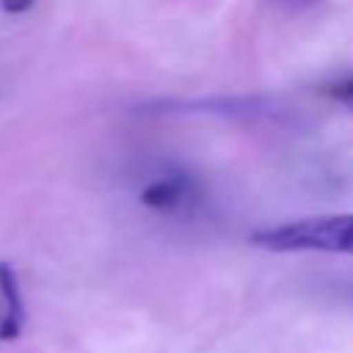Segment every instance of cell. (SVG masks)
<instances>
[{
    "label": "cell",
    "instance_id": "cell-1",
    "mask_svg": "<svg viewBox=\"0 0 353 353\" xmlns=\"http://www.w3.org/2000/svg\"><path fill=\"white\" fill-rule=\"evenodd\" d=\"M251 243L265 251H328L353 254V212L312 215L270 229H256Z\"/></svg>",
    "mask_w": 353,
    "mask_h": 353
},
{
    "label": "cell",
    "instance_id": "cell-2",
    "mask_svg": "<svg viewBox=\"0 0 353 353\" xmlns=\"http://www.w3.org/2000/svg\"><path fill=\"white\" fill-rule=\"evenodd\" d=\"M141 201L157 212H182L199 201V185L188 174H165L141 190Z\"/></svg>",
    "mask_w": 353,
    "mask_h": 353
},
{
    "label": "cell",
    "instance_id": "cell-3",
    "mask_svg": "<svg viewBox=\"0 0 353 353\" xmlns=\"http://www.w3.org/2000/svg\"><path fill=\"white\" fill-rule=\"evenodd\" d=\"M25 323V306L19 295L17 270L8 262H0V339L11 342L19 336Z\"/></svg>",
    "mask_w": 353,
    "mask_h": 353
},
{
    "label": "cell",
    "instance_id": "cell-4",
    "mask_svg": "<svg viewBox=\"0 0 353 353\" xmlns=\"http://www.w3.org/2000/svg\"><path fill=\"white\" fill-rule=\"evenodd\" d=\"M325 94H328L334 102H339L342 108L353 110V77H347V80H342V83L328 85V88H325Z\"/></svg>",
    "mask_w": 353,
    "mask_h": 353
},
{
    "label": "cell",
    "instance_id": "cell-5",
    "mask_svg": "<svg viewBox=\"0 0 353 353\" xmlns=\"http://www.w3.org/2000/svg\"><path fill=\"white\" fill-rule=\"evenodd\" d=\"M273 6H279L281 11H303V8H312L317 6L320 0H270Z\"/></svg>",
    "mask_w": 353,
    "mask_h": 353
},
{
    "label": "cell",
    "instance_id": "cell-6",
    "mask_svg": "<svg viewBox=\"0 0 353 353\" xmlns=\"http://www.w3.org/2000/svg\"><path fill=\"white\" fill-rule=\"evenodd\" d=\"M0 6L8 14H22V11H28L33 6V0H0Z\"/></svg>",
    "mask_w": 353,
    "mask_h": 353
}]
</instances>
